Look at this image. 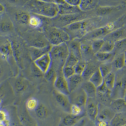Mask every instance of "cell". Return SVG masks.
I'll return each mask as SVG.
<instances>
[{
  "label": "cell",
  "instance_id": "816d5d0a",
  "mask_svg": "<svg viewBox=\"0 0 126 126\" xmlns=\"http://www.w3.org/2000/svg\"><path fill=\"white\" fill-rule=\"evenodd\" d=\"M95 126H109V123L104 119L98 116L95 121Z\"/></svg>",
  "mask_w": 126,
  "mask_h": 126
},
{
  "label": "cell",
  "instance_id": "c3c4849f",
  "mask_svg": "<svg viewBox=\"0 0 126 126\" xmlns=\"http://www.w3.org/2000/svg\"><path fill=\"white\" fill-rule=\"evenodd\" d=\"M113 9L112 7L104 6V7H99L97 8L96 11V13L99 16H103L108 13H110Z\"/></svg>",
  "mask_w": 126,
  "mask_h": 126
},
{
  "label": "cell",
  "instance_id": "f546056e",
  "mask_svg": "<svg viewBox=\"0 0 126 126\" xmlns=\"http://www.w3.org/2000/svg\"><path fill=\"white\" fill-rule=\"evenodd\" d=\"M84 116L83 115L74 116L71 114L63 117L61 125L62 126H74Z\"/></svg>",
  "mask_w": 126,
  "mask_h": 126
},
{
  "label": "cell",
  "instance_id": "ac0fdd59",
  "mask_svg": "<svg viewBox=\"0 0 126 126\" xmlns=\"http://www.w3.org/2000/svg\"><path fill=\"white\" fill-rule=\"evenodd\" d=\"M126 38V28L121 27L106 35L103 39L104 41H110L113 42H116Z\"/></svg>",
  "mask_w": 126,
  "mask_h": 126
},
{
  "label": "cell",
  "instance_id": "44dd1931",
  "mask_svg": "<svg viewBox=\"0 0 126 126\" xmlns=\"http://www.w3.org/2000/svg\"><path fill=\"white\" fill-rule=\"evenodd\" d=\"M0 21V32L1 34H6L11 32L14 30L12 22L7 16L3 15Z\"/></svg>",
  "mask_w": 126,
  "mask_h": 126
},
{
  "label": "cell",
  "instance_id": "4dcf8cb0",
  "mask_svg": "<svg viewBox=\"0 0 126 126\" xmlns=\"http://www.w3.org/2000/svg\"><path fill=\"white\" fill-rule=\"evenodd\" d=\"M111 63L113 68H115L118 70L123 69L125 66L124 53L116 54Z\"/></svg>",
  "mask_w": 126,
  "mask_h": 126
},
{
  "label": "cell",
  "instance_id": "277c9868",
  "mask_svg": "<svg viewBox=\"0 0 126 126\" xmlns=\"http://www.w3.org/2000/svg\"><path fill=\"white\" fill-rule=\"evenodd\" d=\"M126 92V71L120 69L116 74L114 87L112 91V99L124 98Z\"/></svg>",
  "mask_w": 126,
  "mask_h": 126
},
{
  "label": "cell",
  "instance_id": "3957f363",
  "mask_svg": "<svg viewBox=\"0 0 126 126\" xmlns=\"http://www.w3.org/2000/svg\"><path fill=\"white\" fill-rule=\"evenodd\" d=\"M50 54L52 60V67L55 70L56 69L62 70L69 54V50L67 43L52 46Z\"/></svg>",
  "mask_w": 126,
  "mask_h": 126
},
{
  "label": "cell",
  "instance_id": "ab89813d",
  "mask_svg": "<svg viewBox=\"0 0 126 126\" xmlns=\"http://www.w3.org/2000/svg\"><path fill=\"white\" fill-rule=\"evenodd\" d=\"M98 68L101 75L104 78L108 74L112 72L113 67L111 63H101L99 65Z\"/></svg>",
  "mask_w": 126,
  "mask_h": 126
},
{
  "label": "cell",
  "instance_id": "f1b7e54d",
  "mask_svg": "<svg viewBox=\"0 0 126 126\" xmlns=\"http://www.w3.org/2000/svg\"><path fill=\"white\" fill-rule=\"evenodd\" d=\"M126 125V112L116 113L109 124V126H125Z\"/></svg>",
  "mask_w": 126,
  "mask_h": 126
},
{
  "label": "cell",
  "instance_id": "6da1fadb",
  "mask_svg": "<svg viewBox=\"0 0 126 126\" xmlns=\"http://www.w3.org/2000/svg\"><path fill=\"white\" fill-rule=\"evenodd\" d=\"M32 11L42 16L55 18L59 14V7L53 0H36L31 2Z\"/></svg>",
  "mask_w": 126,
  "mask_h": 126
},
{
  "label": "cell",
  "instance_id": "8d00e7d4",
  "mask_svg": "<svg viewBox=\"0 0 126 126\" xmlns=\"http://www.w3.org/2000/svg\"><path fill=\"white\" fill-rule=\"evenodd\" d=\"M116 80V74L114 72H111L105 77H104V82L107 87V88L111 91H112Z\"/></svg>",
  "mask_w": 126,
  "mask_h": 126
},
{
  "label": "cell",
  "instance_id": "d590c367",
  "mask_svg": "<svg viewBox=\"0 0 126 126\" xmlns=\"http://www.w3.org/2000/svg\"><path fill=\"white\" fill-rule=\"evenodd\" d=\"M29 26L34 29L40 28L43 25V20L39 16L35 15H31L29 21Z\"/></svg>",
  "mask_w": 126,
  "mask_h": 126
},
{
  "label": "cell",
  "instance_id": "e575fe53",
  "mask_svg": "<svg viewBox=\"0 0 126 126\" xmlns=\"http://www.w3.org/2000/svg\"><path fill=\"white\" fill-rule=\"evenodd\" d=\"M14 87L17 93H22L28 88V82L25 79L20 77L15 81Z\"/></svg>",
  "mask_w": 126,
  "mask_h": 126
},
{
  "label": "cell",
  "instance_id": "f6af8a7d",
  "mask_svg": "<svg viewBox=\"0 0 126 126\" xmlns=\"http://www.w3.org/2000/svg\"><path fill=\"white\" fill-rule=\"evenodd\" d=\"M84 109H85L84 108L78 105L75 104H71L70 107V114L74 116L83 115V112Z\"/></svg>",
  "mask_w": 126,
  "mask_h": 126
},
{
  "label": "cell",
  "instance_id": "603a6c76",
  "mask_svg": "<svg viewBox=\"0 0 126 126\" xmlns=\"http://www.w3.org/2000/svg\"><path fill=\"white\" fill-rule=\"evenodd\" d=\"M115 113L126 112V101L124 98L113 99L110 106Z\"/></svg>",
  "mask_w": 126,
  "mask_h": 126
},
{
  "label": "cell",
  "instance_id": "d6a6232c",
  "mask_svg": "<svg viewBox=\"0 0 126 126\" xmlns=\"http://www.w3.org/2000/svg\"><path fill=\"white\" fill-rule=\"evenodd\" d=\"M98 3L96 0H81L79 7L82 12L88 11L95 8Z\"/></svg>",
  "mask_w": 126,
  "mask_h": 126
},
{
  "label": "cell",
  "instance_id": "b9f144b4",
  "mask_svg": "<svg viewBox=\"0 0 126 126\" xmlns=\"http://www.w3.org/2000/svg\"><path fill=\"white\" fill-rule=\"evenodd\" d=\"M79 61L80 60L78 58H77L73 54L69 52V54L64 65L74 67V66L78 63Z\"/></svg>",
  "mask_w": 126,
  "mask_h": 126
},
{
  "label": "cell",
  "instance_id": "ba28073f",
  "mask_svg": "<svg viewBox=\"0 0 126 126\" xmlns=\"http://www.w3.org/2000/svg\"><path fill=\"white\" fill-rule=\"evenodd\" d=\"M111 94L112 91L107 88L103 81V83L97 88L96 99L99 103L110 107L113 99Z\"/></svg>",
  "mask_w": 126,
  "mask_h": 126
},
{
  "label": "cell",
  "instance_id": "74e56055",
  "mask_svg": "<svg viewBox=\"0 0 126 126\" xmlns=\"http://www.w3.org/2000/svg\"><path fill=\"white\" fill-rule=\"evenodd\" d=\"M35 114L39 119L45 118L48 114V110L46 107L43 104H39L34 110Z\"/></svg>",
  "mask_w": 126,
  "mask_h": 126
},
{
  "label": "cell",
  "instance_id": "9a60e30c",
  "mask_svg": "<svg viewBox=\"0 0 126 126\" xmlns=\"http://www.w3.org/2000/svg\"><path fill=\"white\" fill-rule=\"evenodd\" d=\"M59 5V14L68 15L82 12L79 6H73L68 4L65 0H53Z\"/></svg>",
  "mask_w": 126,
  "mask_h": 126
},
{
  "label": "cell",
  "instance_id": "7402d4cb",
  "mask_svg": "<svg viewBox=\"0 0 126 126\" xmlns=\"http://www.w3.org/2000/svg\"><path fill=\"white\" fill-rule=\"evenodd\" d=\"M115 114L110 107L106 106L99 103V112L97 116L104 119L110 123Z\"/></svg>",
  "mask_w": 126,
  "mask_h": 126
},
{
  "label": "cell",
  "instance_id": "9f6ffc18",
  "mask_svg": "<svg viewBox=\"0 0 126 126\" xmlns=\"http://www.w3.org/2000/svg\"><path fill=\"white\" fill-rule=\"evenodd\" d=\"M124 55H125V65H126V51L124 52Z\"/></svg>",
  "mask_w": 126,
  "mask_h": 126
},
{
  "label": "cell",
  "instance_id": "484cf974",
  "mask_svg": "<svg viewBox=\"0 0 126 126\" xmlns=\"http://www.w3.org/2000/svg\"><path fill=\"white\" fill-rule=\"evenodd\" d=\"M81 53L82 59L87 61L92 59L93 54H94L91 45L87 44L86 41L81 42Z\"/></svg>",
  "mask_w": 126,
  "mask_h": 126
},
{
  "label": "cell",
  "instance_id": "4fadbf2b",
  "mask_svg": "<svg viewBox=\"0 0 126 126\" xmlns=\"http://www.w3.org/2000/svg\"><path fill=\"white\" fill-rule=\"evenodd\" d=\"M99 102L96 98H88L86 105V111L89 118L95 122L99 112Z\"/></svg>",
  "mask_w": 126,
  "mask_h": 126
},
{
  "label": "cell",
  "instance_id": "60d3db41",
  "mask_svg": "<svg viewBox=\"0 0 126 126\" xmlns=\"http://www.w3.org/2000/svg\"><path fill=\"white\" fill-rule=\"evenodd\" d=\"M37 99L34 97L29 98L26 102V107L28 110L32 111H34L38 105Z\"/></svg>",
  "mask_w": 126,
  "mask_h": 126
},
{
  "label": "cell",
  "instance_id": "83f0119b",
  "mask_svg": "<svg viewBox=\"0 0 126 126\" xmlns=\"http://www.w3.org/2000/svg\"><path fill=\"white\" fill-rule=\"evenodd\" d=\"M30 17L31 15L28 12L23 10H19L16 12L15 14L16 21L19 24L23 25L29 24Z\"/></svg>",
  "mask_w": 126,
  "mask_h": 126
},
{
  "label": "cell",
  "instance_id": "681fc988",
  "mask_svg": "<svg viewBox=\"0 0 126 126\" xmlns=\"http://www.w3.org/2000/svg\"><path fill=\"white\" fill-rule=\"evenodd\" d=\"M31 69L32 74L35 77H41L44 75L42 71L34 63H32L31 66Z\"/></svg>",
  "mask_w": 126,
  "mask_h": 126
},
{
  "label": "cell",
  "instance_id": "9c48e42d",
  "mask_svg": "<svg viewBox=\"0 0 126 126\" xmlns=\"http://www.w3.org/2000/svg\"><path fill=\"white\" fill-rule=\"evenodd\" d=\"M87 17L88 15L82 12L68 15H60L56 19V23L59 24V26L64 28L74 22L85 20Z\"/></svg>",
  "mask_w": 126,
  "mask_h": 126
},
{
  "label": "cell",
  "instance_id": "bcb514c9",
  "mask_svg": "<svg viewBox=\"0 0 126 126\" xmlns=\"http://www.w3.org/2000/svg\"><path fill=\"white\" fill-rule=\"evenodd\" d=\"M62 70L63 75L66 79L75 74L74 67L63 65Z\"/></svg>",
  "mask_w": 126,
  "mask_h": 126
},
{
  "label": "cell",
  "instance_id": "e0dca14e",
  "mask_svg": "<svg viewBox=\"0 0 126 126\" xmlns=\"http://www.w3.org/2000/svg\"><path fill=\"white\" fill-rule=\"evenodd\" d=\"M33 63L45 74L51 68L52 64V60L50 53L34 61Z\"/></svg>",
  "mask_w": 126,
  "mask_h": 126
},
{
  "label": "cell",
  "instance_id": "7dc6e473",
  "mask_svg": "<svg viewBox=\"0 0 126 126\" xmlns=\"http://www.w3.org/2000/svg\"><path fill=\"white\" fill-rule=\"evenodd\" d=\"M57 73L56 70L52 67L48 70V71L45 73L44 75L45 79L49 81H53L54 82L55 78L57 76Z\"/></svg>",
  "mask_w": 126,
  "mask_h": 126
},
{
  "label": "cell",
  "instance_id": "4316f807",
  "mask_svg": "<svg viewBox=\"0 0 126 126\" xmlns=\"http://www.w3.org/2000/svg\"><path fill=\"white\" fill-rule=\"evenodd\" d=\"M99 66L92 63L88 62L86 63V66L82 76L85 81H89L91 76L98 69Z\"/></svg>",
  "mask_w": 126,
  "mask_h": 126
},
{
  "label": "cell",
  "instance_id": "7c38bea8",
  "mask_svg": "<svg viewBox=\"0 0 126 126\" xmlns=\"http://www.w3.org/2000/svg\"><path fill=\"white\" fill-rule=\"evenodd\" d=\"M54 85L56 90L66 95L70 94L67 79L64 77L62 73V70L59 72L54 82Z\"/></svg>",
  "mask_w": 126,
  "mask_h": 126
},
{
  "label": "cell",
  "instance_id": "f35d334b",
  "mask_svg": "<svg viewBox=\"0 0 126 126\" xmlns=\"http://www.w3.org/2000/svg\"><path fill=\"white\" fill-rule=\"evenodd\" d=\"M126 51V38L115 42L114 52L116 54L124 53Z\"/></svg>",
  "mask_w": 126,
  "mask_h": 126
},
{
  "label": "cell",
  "instance_id": "8992f818",
  "mask_svg": "<svg viewBox=\"0 0 126 126\" xmlns=\"http://www.w3.org/2000/svg\"><path fill=\"white\" fill-rule=\"evenodd\" d=\"M115 30V25L113 22H110L105 26L96 28L89 32L82 38V41H93L99 39H103L108 33Z\"/></svg>",
  "mask_w": 126,
  "mask_h": 126
},
{
  "label": "cell",
  "instance_id": "8fae6325",
  "mask_svg": "<svg viewBox=\"0 0 126 126\" xmlns=\"http://www.w3.org/2000/svg\"><path fill=\"white\" fill-rule=\"evenodd\" d=\"M69 96L71 104H75L85 109L88 97L83 90L80 87L70 93Z\"/></svg>",
  "mask_w": 126,
  "mask_h": 126
},
{
  "label": "cell",
  "instance_id": "5bb4252c",
  "mask_svg": "<svg viewBox=\"0 0 126 126\" xmlns=\"http://www.w3.org/2000/svg\"><path fill=\"white\" fill-rule=\"evenodd\" d=\"M12 43L13 55L16 63L18 64L21 65L25 58V47H24L21 41L16 39L13 42L12 41Z\"/></svg>",
  "mask_w": 126,
  "mask_h": 126
},
{
  "label": "cell",
  "instance_id": "7a4b0ae2",
  "mask_svg": "<svg viewBox=\"0 0 126 126\" xmlns=\"http://www.w3.org/2000/svg\"><path fill=\"white\" fill-rule=\"evenodd\" d=\"M43 30L46 38L53 46L67 43L71 39L68 33L61 28L47 26Z\"/></svg>",
  "mask_w": 126,
  "mask_h": 126
},
{
  "label": "cell",
  "instance_id": "f907efd6",
  "mask_svg": "<svg viewBox=\"0 0 126 126\" xmlns=\"http://www.w3.org/2000/svg\"><path fill=\"white\" fill-rule=\"evenodd\" d=\"M86 66V63L80 61L78 63L74 66L75 74L79 75H82Z\"/></svg>",
  "mask_w": 126,
  "mask_h": 126
},
{
  "label": "cell",
  "instance_id": "680465c9",
  "mask_svg": "<svg viewBox=\"0 0 126 126\" xmlns=\"http://www.w3.org/2000/svg\"></svg>",
  "mask_w": 126,
  "mask_h": 126
},
{
  "label": "cell",
  "instance_id": "1f68e13d",
  "mask_svg": "<svg viewBox=\"0 0 126 126\" xmlns=\"http://www.w3.org/2000/svg\"><path fill=\"white\" fill-rule=\"evenodd\" d=\"M115 55L116 54L114 51L110 53L99 51L94 54L95 57L97 61L104 63H109V61H110L111 59L113 61Z\"/></svg>",
  "mask_w": 126,
  "mask_h": 126
},
{
  "label": "cell",
  "instance_id": "d4e9b609",
  "mask_svg": "<svg viewBox=\"0 0 126 126\" xmlns=\"http://www.w3.org/2000/svg\"><path fill=\"white\" fill-rule=\"evenodd\" d=\"M81 88L86 93L88 98H96L97 88L90 81H85Z\"/></svg>",
  "mask_w": 126,
  "mask_h": 126
},
{
  "label": "cell",
  "instance_id": "52a82bcc",
  "mask_svg": "<svg viewBox=\"0 0 126 126\" xmlns=\"http://www.w3.org/2000/svg\"><path fill=\"white\" fill-rule=\"evenodd\" d=\"M25 37L29 47L41 48L51 45L46 38L44 32H29L26 34Z\"/></svg>",
  "mask_w": 126,
  "mask_h": 126
},
{
  "label": "cell",
  "instance_id": "d6986e66",
  "mask_svg": "<svg viewBox=\"0 0 126 126\" xmlns=\"http://www.w3.org/2000/svg\"><path fill=\"white\" fill-rule=\"evenodd\" d=\"M54 95L56 101L59 104V105H60L65 110L70 113L71 104L68 95L64 94L56 90L54 92Z\"/></svg>",
  "mask_w": 126,
  "mask_h": 126
},
{
  "label": "cell",
  "instance_id": "6f0895ef",
  "mask_svg": "<svg viewBox=\"0 0 126 126\" xmlns=\"http://www.w3.org/2000/svg\"><path fill=\"white\" fill-rule=\"evenodd\" d=\"M124 98L126 101V94H125V97H124Z\"/></svg>",
  "mask_w": 126,
  "mask_h": 126
},
{
  "label": "cell",
  "instance_id": "cb8c5ba5",
  "mask_svg": "<svg viewBox=\"0 0 126 126\" xmlns=\"http://www.w3.org/2000/svg\"><path fill=\"white\" fill-rule=\"evenodd\" d=\"M68 46L69 52L73 54L80 61L82 59L81 53V42L77 39H73L71 41H69L67 43Z\"/></svg>",
  "mask_w": 126,
  "mask_h": 126
},
{
  "label": "cell",
  "instance_id": "836d02e7",
  "mask_svg": "<svg viewBox=\"0 0 126 126\" xmlns=\"http://www.w3.org/2000/svg\"><path fill=\"white\" fill-rule=\"evenodd\" d=\"M89 81L92 82L96 88L100 86L103 83L104 81V78L101 75L99 68L91 76Z\"/></svg>",
  "mask_w": 126,
  "mask_h": 126
},
{
  "label": "cell",
  "instance_id": "ee69618b",
  "mask_svg": "<svg viewBox=\"0 0 126 126\" xmlns=\"http://www.w3.org/2000/svg\"><path fill=\"white\" fill-rule=\"evenodd\" d=\"M115 48V43L110 41H104V43L99 51L103 52H112L114 51Z\"/></svg>",
  "mask_w": 126,
  "mask_h": 126
},
{
  "label": "cell",
  "instance_id": "5b68a950",
  "mask_svg": "<svg viewBox=\"0 0 126 126\" xmlns=\"http://www.w3.org/2000/svg\"><path fill=\"white\" fill-rule=\"evenodd\" d=\"M89 21L83 20L72 23L66 27L63 28L64 30L68 33L70 37L73 36V38H82L88 32V29L89 27Z\"/></svg>",
  "mask_w": 126,
  "mask_h": 126
},
{
  "label": "cell",
  "instance_id": "30bf717a",
  "mask_svg": "<svg viewBox=\"0 0 126 126\" xmlns=\"http://www.w3.org/2000/svg\"><path fill=\"white\" fill-rule=\"evenodd\" d=\"M0 53L1 58L2 60L7 61L9 63H13L12 58L14 59L12 48V41L9 39L5 38L1 40Z\"/></svg>",
  "mask_w": 126,
  "mask_h": 126
},
{
  "label": "cell",
  "instance_id": "2e32d148",
  "mask_svg": "<svg viewBox=\"0 0 126 126\" xmlns=\"http://www.w3.org/2000/svg\"><path fill=\"white\" fill-rule=\"evenodd\" d=\"M52 46L49 45L44 47H29L28 52L29 56L33 62L42 57L44 55L50 53Z\"/></svg>",
  "mask_w": 126,
  "mask_h": 126
},
{
  "label": "cell",
  "instance_id": "f5cc1de1",
  "mask_svg": "<svg viewBox=\"0 0 126 126\" xmlns=\"http://www.w3.org/2000/svg\"><path fill=\"white\" fill-rule=\"evenodd\" d=\"M65 1L69 5L73 6H79L81 1L80 0H65Z\"/></svg>",
  "mask_w": 126,
  "mask_h": 126
},
{
  "label": "cell",
  "instance_id": "7bdbcfd3",
  "mask_svg": "<svg viewBox=\"0 0 126 126\" xmlns=\"http://www.w3.org/2000/svg\"><path fill=\"white\" fill-rule=\"evenodd\" d=\"M104 43V40L103 39H99L92 41L91 46L93 51L94 54L100 50Z\"/></svg>",
  "mask_w": 126,
  "mask_h": 126
},
{
  "label": "cell",
  "instance_id": "db71d44e",
  "mask_svg": "<svg viewBox=\"0 0 126 126\" xmlns=\"http://www.w3.org/2000/svg\"><path fill=\"white\" fill-rule=\"evenodd\" d=\"M0 126H10L9 119L0 121Z\"/></svg>",
  "mask_w": 126,
  "mask_h": 126
},
{
  "label": "cell",
  "instance_id": "ffe728a7",
  "mask_svg": "<svg viewBox=\"0 0 126 126\" xmlns=\"http://www.w3.org/2000/svg\"><path fill=\"white\" fill-rule=\"evenodd\" d=\"M70 93H72L81 87L84 82V79L82 75L75 74L67 79Z\"/></svg>",
  "mask_w": 126,
  "mask_h": 126
},
{
  "label": "cell",
  "instance_id": "11a10c76",
  "mask_svg": "<svg viewBox=\"0 0 126 126\" xmlns=\"http://www.w3.org/2000/svg\"><path fill=\"white\" fill-rule=\"evenodd\" d=\"M0 17H1L3 15H4V12H5L4 6L1 3H0Z\"/></svg>",
  "mask_w": 126,
  "mask_h": 126
}]
</instances>
